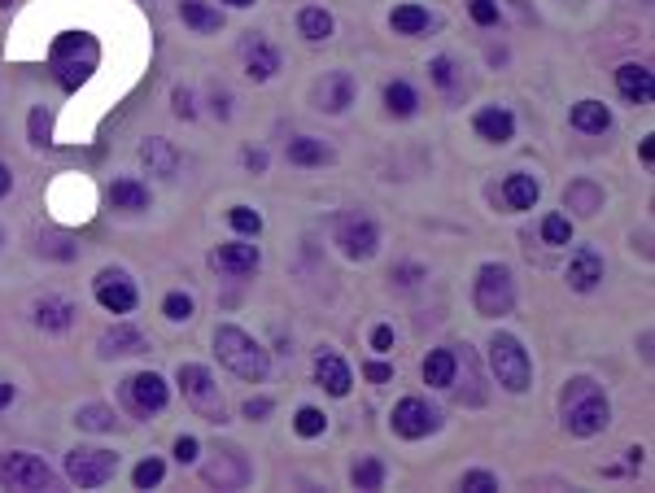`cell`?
<instances>
[{
    "label": "cell",
    "mask_w": 655,
    "mask_h": 493,
    "mask_svg": "<svg viewBox=\"0 0 655 493\" xmlns=\"http://www.w3.org/2000/svg\"><path fill=\"white\" fill-rule=\"evenodd\" d=\"M214 354H219V363L228 367L232 376H241L249 384H262L271 376V354L262 350V345L245 328H236V323L214 328Z\"/></svg>",
    "instance_id": "1"
},
{
    "label": "cell",
    "mask_w": 655,
    "mask_h": 493,
    "mask_svg": "<svg viewBox=\"0 0 655 493\" xmlns=\"http://www.w3.org/2000/svg\"><path fill=\"white\" fill-rule=\"evenodd\" d=\"M612 424V402L599 393V384L590 376L568 380L564 389V428L573 437H599V432Z\"/></svg>",
    "instance_id": "2"
},
{
    "label": "cell",
    "mask_w": 655,
    "mask_h": 493,
    "mask_svg": "<svg viewBox=\"0 0 655 493\" xmlns=\"http://www.w3.org/2000/svg\"><path fill=\"white\" fill-rule=\"evenodd\" d=\"M472 306H476V315H485V319L511 315V306H516V275H511L507 262H485V267L476 271Z\"/></svg>",
    "instance_id": "3"
},
{
    "label": "cell",
    "mask_w": 655,
    "mask_h": 493,
    "mask_svg": "<svg viewBox=\"0 0 655 493\" xmlns=\"http://www.w3.org/2000/svg\"><path fill=\"white\" fill-rule=\"evenodd\" d=\"M490 371H494V380L503 384L507 393H529L533 363H529V354H524L520 336H511V332H494L490 336Z\"/></svg>",
    "instance_id": "4"
},
{
    "label": "cell",
    "mask_w": 655,
    "mask_h": 493,
    "mask_svg": "<svg viewBox=\"0 0 655 493\" xmlns=\"http://www.w3.org/2000/svg\"><path fill=\"white\" fill-rule=\"evenodd\" d=\"M175 380H180V389H184V402L193 406V411L206 419V424H223V419H228V402H223V393H219V384H214L210 367L180 363Z\"/></svg>",
    "instance_id": "5"
},
{
    "label": "cell",
    "mask_w": 655,
    "mask_h": 493,
    "mask_svg": "<svg viewBox=\"0 0 655 493\" xmlns=\"http://www.w3.org/2000/svg\"><path fill=\"white\" fill-rule=\"evenodd\" d=\"M0 485H5V489H22V493L57 489V472L44 459L27 454V450H5V454H0Z\"/></svg>",
    "instance_id": "6"
},
{
    "label": "cell",
    "mask_w": 655,
    "mask_h": 493,
    "mask_svg": "<svg viewBox=\"0 0 655 493\" xmlns=\"http://www.w3.org/2000/svg\"><path fill=\"white\" fill-rule=\"evenodd\" d=\"M118 472V454L114 450H97V446H75L66 454V476L79 489H101L105 480Z\"/></svg>",
    "instance_id": "7"
},
{
    "label": "cell",
    "mask_w": 655,
    "mask_h": 493,
    "mask_svg": "<svg viewBox=\"0 0 655 493\" xmlns=\"http://www.w3.org/2000/svg\"><path fill=\"white\" fill-rule=\"evenodd\" d=\"M123 402L131 415H158L166 411V402H171V389H166V380L158 376V371H136V376L123 380Z\"/></svg>",
    "instance_id": "8"
},
{
    "label": "cell",
    "mask_w": 655,
    "mask_h": 493,
    "mask_svg": "<svg viewBox=\"0 0 655 493\" xmlns=\"http://www.w3.org/2000/svg\"><path fill=\"white\" fill-rule=\"evenodd\" d=\"M389 428H393V437H402V441H420L428 432L442 428V411L428 406L424 398H402L389 415Z\"/></svg>",
    "instance_id": "9"
},
{
    "label": "cell",
    "mask_w": 655,
    "mask_h": 493,
    "mask_svg": "<svg viewBox=\"0 0 655 493\" xmlns=\"http://www.w3.org/2000/svg\"><path fill=\"white\" fill-rule=\"evenodd\" d=\"M337 245L350 262H367L380 249V227L367 214H341L337 219Z\"/></svg>",
    "instance_id": "10"
},
{
    "label": "cell",
    "mask_w": 655,
    "mask_h": 493,
    "mask_svg": "<svg viewBox=\"0 0 655 493\" xmlns=\"http://www.w3.org/2000/svg\"><path fill=\"white\" fill-rule=\"evenodd\" d=\"M258 267H262V249L249 236L210 249V271L223 275V280H249V275H258Z\"/></svg>",
    "instance_id": "11"
},
{
    "label": "cell",
    "mask_w": 655,
    "mask_h": 493,
    "mask_svg": "<svg viewBox=\"0 0 655 493\" xmlns=\"http://www.w3.org/2000/svg\"><path fill=\"white\" fill-rule=\"evenodd\" d=\"M92 293H97V302L110 310V315H131L140 302V293H136V280L123 271V267H105L97 280H92Z\"/></svg>",
    "instance_id": "12"
},
{
    "label": "cell",
    "mask_w": 655,
    "mask_h": 493,
    "mask_svg": "<svg viewBox=\"0 0 655 493\" xmlns=\"http://www.w3.org/2000/svg\"><path fill=\"white\" fill-rule=\"evenodd\" d=\"M201 480L206 485H219V489H245L249 485V463L236 446H223L214 459L201 467Z\"/></svg>",
    "instance_id": "13"
},
{
    "label": "cell",
    "mask_w": 655,
    "mask_h": 493,
    "mask_svg": "<svg viewBox=\"0 0 655 493\" xmlns=\"http://www.w3.org/2000/svg\"><path fill=\"white\" fill-rule=\"evenodd\" d=\"M350 105H354V75L350 70H328V75L315 83V110L345 114Z\"/></svg>",
    "instance_id": "14"
},
{
    "label": "cell",
    "mask_w": 655,
    "mask_h": 493,
    "mask_svg": "<svg viewBox=\"0 0 655 493\" xmlns=\"http://www.w3.org/2000/svg\"><path fill=\"white\" fill-rule=\"evenodd\" d=\"M315 380L328 398H350V389H354V376H350V367H345V358L332 350L315 354Z\"/></svg>",
    "instance_id": "15"
},
{
    "label": "cell",
    "mask_w": 655,
    "mask_h": 493,
    "mask_svg": "<svg viewBox=\"0 0 655 493\" xmlns=\"http://www.w3.org/2000/svg\"><path fill=\"white\" fill-rule=\"evenodd\" d=\"M241 62H245V75L254 79V83H267V79H276V70H280V53L271 48L267 40H258V35H249V40L241 44Z\"/></svg>",
    "instance_id": "16"
},
{
    "label": "cell",
    "mask_w": 655,
    "mask_h": 493,
    "mask_svg": "<svg viewBox=\"0 0 655 493\" xmlns=\"http://www.w3.org/2000/svg\"><path fill=\"white\" fill-rule=\"evenodd\" d=\"M603 280V254L599 249H577L573 262H568V288L573 293H594Z\"/></svg>",
    "instance_id": "17"
},
{
    "label": "cell",
    "mask_w": 655,
    "mask_h": 493,
    "mask_svg": "<svg viewBox=\"0 0 655 493\" xmlns=\"http://www.w3.org/2000/svg\"><path fill=\"white\" fill-rule=\"evenodd\" d=\"M97 350L105 358H127V354H145L149 350V336L140 332V328H131V323H114L110 332L101 336V345Z\"/></svg>",
    "instance_id": "18"
},
{
    "label": "cell",
    "mask_w": 655,
    "mask_h": 493,
    "mask_svg": "<svg viewBox=\"0 0 655 493\" xmlns=\"http://www.w3.org/2000/svg\"><path fill=\"white\" fill-rule=\"evenodd\" d=\"M140 162H145L149 175H158V179L180 175V153H175V144L162 140V136H149L145 144H140Z\"/></svg>",
    "instance_id": "19"
},
{
    "label": "cell",
    "mask_w": 655,
    "mask_h": 493,
    "mask_svg": "<svg viewBox=\"0 0 655 493\" xmlns=\"http://www.w3.org/2000/svg\"><path fill=\"white\" fill-rule=\"evenodd\" d=\"M616 88H621V96H625L629 105H647V101H651V88H655L651 66H642V62H625L621 70H616Z\"/></svg>",
    "instance_id": "20"
},
{
    "label": "cell",
    "mask_w": 655,
    "mask_h": 493,
    "mask_svg": "<svg viewBox=\"0 0 655 493\" xmlns=\"http://www.w3.org/2000/svg\"><path fill=\"white\" fill-rule=\"evenodd\" d=\"M476 136L490 140V144H507L511 136H516V118H511V110H503V105H490V110H481L472 118Z\"/></svg>",
    "instance_id": "21"
},
{
    "label": "cell",
    "mask_w": 655,
    "mask_h": 493,
    "mask_svg": "<svg viewBox=\"0 0 655 493\" xmlns=\"http://www.w3.org/2000/svg\"><path fill=\"white\" fill-rule=\"evenodd\" d=\"M75 302H66V297H40L35 302V328L44 332H66L70 323H75Z\"/></svg>",
    "instance_id": "22"
},
{
    "label": "cell",
    "mask_w": 655,
    "mask_h": 493,
    "mask_svg": "<svg viewBox=\"0 0 655 493\" xmlns=\"http://www.w3.org/2000/svg\"><path fill=\"white\" fill-rule=\"evenodd\" d=\"M455 376H459L455 350H433L424 358V384H433V389H455Z\"/></svg>",
    "instance_id": "23"
},
{
    "label": "cell",
    "mask_w": 655,
    "mask_h": 493,
    "mask_svg": "<svg viewBox=\"0 0 655 493\" xmlns=\"http://www.w3.org/2000/svg\"><path fill=\"white\" fill-rule=\"evenodd\" d=\"M538 197H542V184L533 175H507V184H503V201H507V210H533L538 206Z\"/></svg>",
    "instance_id": "24"
},
{
    "label": "cell",
    "mask_w": 655,
    "mask_h": 493,
    "mask_svg": "<svg viewBox=\"0 0 655 493\" xmlns=\"http://www.w3.org/2000/svg\"><path fill=\"white\" fill-rule=\"evenodd\" d=\"M110 206L114 210H127V214L149 210V188L140 184V179H131V175L114 179V184H110Z\"/></svg>",
    "instance_id": "25"
},
{
    "label": "cell",
    "mask_w": 655,
    "mask_h": 493,
    "mask_svg": "<svg viewBox=\"0 0 655 493\" xmlns=\"http://www.w3.org/2000/svg\"><path fill=\"white\" fill-rule=\"evenodd\" d=\"M332 31H337V22H332L324 5H306L302 14H297V35H302V40L324 44V40H332Z\"/></svg>",
    "instance_id": "26"
},
{
    "label": "cell",
    "mask_w": 655,
    "mask_h": 493,
    "mask_svg": "<svg viewBox=\"0 0 655 493\" xmlns=\"http://www.w3.org/2000/svg\"><path fill=\"white\" fill-rule=\"evenodd\" d=\"M284 158H289L293 166H324V162L337 158V153H332V144L315 140V136H297V140H289Z\"/></svg>",
    "instance_id": "27"
},
{
    "label": "cell",
    "mask_w": 655,
    "mask_h": 493,
    "mask_svg": "<svg viewBox=\"0 0 655 493\" xmlns=\"http://www.w3.org/2000/svg\"><path fill=\"white\" fill-rule=\"evenodd\" d=\"M180 18H184V27H193L197 35L223 31V14L219 9H210L206 0H180Z\"/></svg>",
    "instance_id": "28"
},
{
    "label": "cell",
    "mask_w": 655,
    "mask_h": 493,
    "mask_svg": "<svg viewBox=\"0 0 655 493\" xmlns=\"http://www.w3.org/2000/svg\"><path fill=\"white\" fill-rule=\"evenodd\" d=\"M573 127L586 131V136H603V131L612 127V110H607L603 101H577L573 105Z\"/></svg>",
    "instance_id": "29"
},
{
    "label": "cell",
    "mask_w": 655,
    "mask_h": 493,
    "mask_svg": "<svg viewBox=\"0 0 655 493\" xmlns=\"http://www.w3.org/2000/svg\"><path fill=\"white\" fill-rule=\"evenodd\" d=\"M415 110H420V96H415V88L407 79L385 83V114L389 118H411Z\"/></svg>",
    "instance_id": "30"
},
{
    "label": "cell",
    "mask_w": 655,
    "mask_h": 493,
    "mask_svg": "<svg viewBox=\"0 0 655 493\" xmlns=\"http://www.w3.org/2000/svg\"><path fill=\"white\" fill-rule=\"evenodd\" d=\"M564 206H568V210H577V214H586V219H590V214H599V210H603V188H599V184H590V179H577V184L564 192Z\"/></svg>",
    "instance_id": "31"
},
{
    "label": "cell",
    "mask_w": 655,
    "mask_h": 493,
    "mask_svg": "<svg viewBox=\"0 0 655 493\" xmlns=\"http://www.w3.org/2000/svg\"><path fill=\"white\" fill-rule=\"evenodd\" d=\"M389 27L398 31V35H424L428 27H433V18H428L424 5H398L389 14Z\"/></svg>",
    "instance_id": "32"
},
{
    "label": "cell",
    "mask_w": 655,
    "mask_h": 493,
    "mask_svg": "<svg viewBox=\"0 0 655 493\" xmlns=\"http://www.w3.org/2000/svg\"><path fill=\"white\" fill-rule=\"evenodd\" d=\"M75 424H79L83 432H114L118 415L110 411V406H79V411H75Z\"/></svg>",
    "instance_id": "33"
},
{
    "label": "cell",
    "mask_w": 655,
    "mask_h": 493,
    "mask_svg": "<svg viewBox=\"0 0 655 493\" xmlns=\"http://www.w3.org/2000/svg\"><path fill=\"white\" fill-rule=\"evenodd\" d=\"M324 428H328V415L319 411V406H302V411L293 415V432H297V437H306V441L324 437Z\"/></svg>",
    "instance_id": "34"
},
{
    "label": "cell",
    "mask_w": 655,
    "mask_h": 493,
    "mask_svg": "<svg viewBox=\"0 0 655 493\" xmlns=\"http://www.w3.org/2000/svg\"><path fill=\"white\" fill-rule=\"evenodd\" d=\"M350 480H354V489H380V485H385V463H380V459H359V463H354V472H350Z\"/></svg>",
    "instance_id": "35"
},
{
    "label": "cell",
    "mask_w": 655,
    "mask_h": 493,
    "mask_svg": "<svg viewBox=\"0 0 655 493\" xmlns=\"http://www.w3.org/2000/svg\"><path fill=\"white\" fill-rule=\"evenodd\" d=\"M542 240L546 245H568V240H573V219H568V214H546L542 219Z\"/></svg>",
    "instance_id": "36"
},
{
    "label": "cell",
    "mask_w": 655,
    "mask_h": 493,
    "mask_svg": "<svg viewBox=\"0 0 655 493\" xmlns=\"http://www.w3.org/2000/svg\"><path fill=\"white\" fill-rule=\"evenodd\" d=\"M228 223H232L241 236H249V240H258V236H262V214H258V210H249V206H232Z\"/></svg>",
    "instance_id": "37"
},
{
    "label": "cell",
    "mask_w": 655,
    "mask_h": 493,
    "mask_svg": "<svg viewBox=\"0 0 655 493\" xmlns=\"http://www.w3.org/2000/svg\"><path fill=\"white\" fill-rule=\"evenodd\" d=\"M193 297H188V293H166V302H162V315L166 319H171V323H188V319H193Z\"/></svg>",
    "instance_id": "38"
},
{
    "label": "cell",
    "mask_w": 655,
    "mask_h": 493,
    "mask_svg": "<svg viewBox=\"0 0 655 493\" xmlns=\"http://www.w3.org/2000/svg\"><path fill=\"white\" fill-rule=\"evenodd\" d=\"M31 144H53V114L44 110V105H35L31 110Z\"/></svg>",
    "instance_id": "39"
},
{
    "label": "cell",
    "mask_w": 655,
    "mask_h": 493,
    "mask_svg": "<svg viewBox=\"0 0 655 493\" xmlns=\"http://www.w3.org/2000/svg\"><path fill=\"white\" fill-rule=\"evenodd\" d=\"M162 476H166V463L162 459H145L136 467V476H131V480H136V489H158Z\"/></svg>",
    "instance_id": "40"
},
{
    "label": "cell",
    "mask_w": 655,
    "mask_h": 493,
    "mask_svg": "<svg viewBox=\"0 0 655 493\" xmlns=\"http://www.w3.org/2000/svg\"><path fill=\"white\" fill-rule=\"evenodd\" d=\"M459 489H468V493H494V489H498V476H494V472H481V467H476V472H463V476H459Z\"/></svg>",
    "instance_id": "41"
},
{
    "label": "cell",
    "mask_w": 655,
    "mask_h": 493,
    "mask_svg": "<svg viewBox=\"0 0 655 493\" xmlns=\"http://www.w3.org/2000/svg\"><path fill=\"white\" fill-rule=\"evenodd\" d=\"M468 14L476 27H498V5L494 0H468Z\"/></svg>",
    "instance_id": "42"
},
{
    "label": "cell",
    "mask_w": 655,
    "mask_h": 493,
    "mask_svg": "<svg viewBox=\"0 0 655 493\" xmlns=\"http://www.w3.org/2000/svg\"><path fill=\"white\" fill-rule=\"evenodd\" d=\"M428 75H433L437 88H455V62H450V57H433V62H428Z\"/></svg>",
    "instance_id": "43"
},
{
    "label": "cell",
    "mask_w": 655,
    "mask_h": 493,
    "mask_svg": "<svg viewBox=\"0 0 655 493\" xmlns=\"http://www.w3.org/2000/svg\"><path fill=\"white\" fill-rule=\"evenodd\" d=\"M171 105H175V114H180L184 123H193V118H197V105H193V92H188V88H175Z\"/></svg>",
    "instance_id": "44"
},
{
    "label": "cell",
    "mask_w": 655,
    "mask_h": 493,
    "mask_svg": "<svg viewBox=\"0 0 655 493\" xmlns=\"http://www.w3.org/2000/svg\"><path fill=\"white\" fill-rule=\"evenodd\" d=\"M197 450H201L197 437H180V441H175V459H180V463H197Z\"/></svg>",
    "instance_id": "45"
},
{
    "label": "cell",
    "mask_w": 655,
    "mask_h": 493,
    "mask_svg": "<svg viewBox=\"0 0 655 493\" xmlns=\"http://www.w3.org/2000/svg\"><path fill=\"white\" fill-rule=\"evenodd\" d=\"M363 376L372 380V384H389V380H393V367H389V363H367Z\"/></svg>",
    "instance_id": "46"
},
{
    "label": "cell",
    "mask_w": 655,
    "mask_h": 493,
    "mask_svg": "<svg viewBox=\"0 0 655 493\" xmlns=\"http://www.w3.org/2000/svg\"><path fill=\"white\" fill-rule=\"evenodd\" d=\"M271 415V398H249L245 402V419H267Z\"/></svg>",
    "instance_id": "47"
},
{
    "label": "cell",
    "mask_w": 655,
    "mask_h": 493,
    "mask_svg": "<svg viewBox=\"0 0 655 493\" xmlns=\"http://www.w3.org/2000/svg\"><path fill=\"white\" fill-rule=\"evenodd\" d=\"M389 345H393V328H385V323H380V328L372 332V350H376V354H389Z\"/></svg>",
    "instance_id": "48"
},
{
    "label": "cell",
    "mask_w": 655,
    "mask_h": 493,
    "mask_svg": "<svg viewBox=\"0 0 655 493\" xmlns=\"http://www.w3.org/2000/svg\"><path fill=\"white\" fill-rule=\"evenodd\" d=\"M241 158H245L249 171H267V153H262V149H245Z\"/></svg>",
    "instance_id": "49"
},
{
    "label": "cell",
    "mask_w": 655,
    "mask_h": 493,
    "mask_svg": "<svg viewBox=\"0 0 655 493\" xmlns=\"http://www.w3.org/2000/svg\"><path fill=\"white\" fill-rule=\"evenodd\" d=\"M420 275H424L420 267H398V284H402V288H411L415 280H420Z\"/></svg>",
    "instance_id": "50"
},
{
    "label": "cell",
    "mask_w": 655,
    "mask_h": 493,
    "mask_svg": "<svg viewBox=\"0 0 655 493\" xmlns=\"http://www.w3.org/2000/svg\"><path fill=\"white\" fill-rule=\"evenodd\" d=\"M9 188H14V171L0 162V197H9Z\"/></svg>",
    "instance_id": "51"
},
{
    "label": "cell",
    "mask_w": 655,
    "mask_h": 493,
    "mask_svg": "<svg viewBox=\"0 0 655 493\" xmlns=\"http://www.w3.org/2000/svg\"><path fill=\"white\" fill-rule=\"evenodd\" d=\"M14 398H18V389H14V384H5V380H0V411H5V406L14 402Z\"/></svg>",
    "instance_id": "52"
},
{
    "label": "cell",
    "mask_w": 655,
    "mask_h": 493,
    "mask_svg": "<svg viewBox=\"0 0 655 493\" xmlns=\"http://www.w3.org/2000/svg\"><path fill=\"white\" fill-rule=\"evenodd\" d=\"M223 5H232V9H249L254 0H223Z\"/></svg>",
    "instance_id": "53"
}]
</instances>
